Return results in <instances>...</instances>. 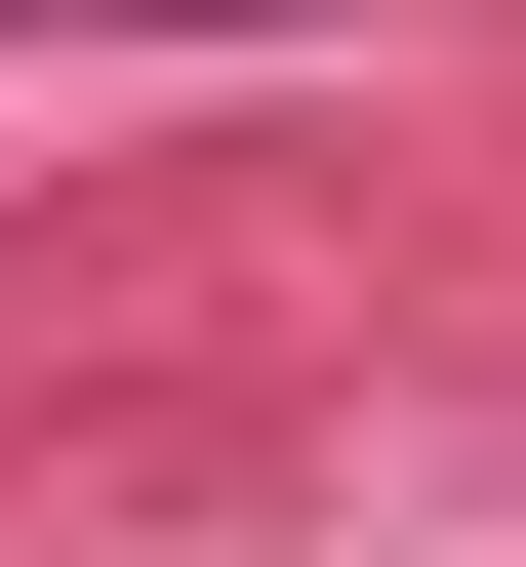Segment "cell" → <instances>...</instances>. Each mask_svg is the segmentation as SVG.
Returning a JSON list of instances; mask_svg holds the SVG:
<instances>
[{
  "label": "cell",
  "instance_id": "6da1fadb",
  "mask_svg": "<svg viewBox=\"0 0 526 567\" xmlns=\"http://www.w3.org/2000/svg\"><path fill=\"white\" fill-rule=\"evenodd\" d=\"M41 41H324V0H41Z\"/></svg>",
  "mask_w": 526,
  "mask_h": 567
}]
</instances>
